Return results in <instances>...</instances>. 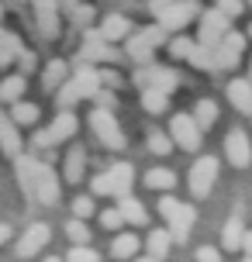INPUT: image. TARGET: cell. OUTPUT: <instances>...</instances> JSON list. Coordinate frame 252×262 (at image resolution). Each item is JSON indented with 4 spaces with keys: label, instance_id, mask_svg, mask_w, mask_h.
<instances>
[{
    "label": "cell",
    "instance_id": "cell-12",
    "mask_svg": "<svg viewBox=\"0 0 252 262\" xmlns=\"http://www.w3.org/2000/svg\"><path fill=\"white\" fill-rule=\"evenodd\" d=\"M197 11H200V4H197V0H173V4H170V11L162 14L159 21H162L166 28H170V31H180V28H186L190 21H194V17H197Z\"/></svg>",
    "mask_w": 252,
    "mask_h": 262
},
{
    "label": "cell",
    "instance_id": "cell-2",
    "mask_svg": "<svg viewBox=\"0 0 252 262\" xmlns=\"http://www.w3.org/2000/svg\"><path fill=\"white\" fill-rule=\"evenodd\" d=\"M159 214L166 217V224H170L173 242H176V245H183L186 238H190L194 221H197V210L190 207V204H180V200L173 196V190H166V196H159Z\"/></svg>",
    "mask_w": 252,
    "mask_h": 262
},
{
    "label": "cell",
    "instance_id": "cell-27",
    "mask_svg": "<svg viewBox=\"0 0 252 262\" xmlns=\"http://www.w3.org/2000/svg\"><path fill=\"white\" fill-rule=\"evenodd\" d=\"M69 76V66L62 62V59H52V62L45 66V76H41V86H45V93H55L62 83H66Z\"/></svg>",
    "mask_w": 252,
    "mask_h": 262
},
{
    "label": "cell",
    "instance_id": "cell-41",
    "mask_svg": "<svg viewBox=\"0 0 252 262\" xmlns=\"http://www.w3.org/2000/svg\"><path fill=\"white\" fill-rule=\"evenodd\" d=\"M31 145H35V148H52V145H59V142H55L52 128H45V131H35V135H31Z\"/></svg>",
    "mask_w": 252,
    "mask_h": 262
},
{
    "label": "cell",
    "instance_id": "cell-47",
    "mask_svg": "<svg viewBox=\"0 0 252 262\" xmlns=\"http://www.w3.org/2000/svg\"><path fill=\"white\" fill-rule=\"evenodd\" d=\"M90 17H93L90 7H76V21H90Z\"/></svg>",
    "mask_w": 252,
    "mask_h": 262
},
{
    "label": "cell",
    "instance_id": "cell-36",
    "mask_svg": "<svg viewBox=\"0 0 252 262\" xmlns=\"http://www.w3.org/2000/svg\"><path fill=\"white\" fill-rule=\"evenodd\" d=\"M66 259L69 262H97V259H100V252H93L90 242H83V245H73V249H69Z\"/></svg>",
    "mask_w": 252,
    "mask_h": 262
},
{
    "label": "cell",
    "instance_id": "cell-30",
    "mask_svg": "<svg viewBox=\"0 0 252 262\" xmlns=\"http://www.w3.org/2000/svg\"><path fill=\"white\" fill-rule=\"evenodd\" d=\"M194 118H197V124L204 131H211L214 124H218V104H214V100H207V97H204V100H197V104H194Z\"/></svg>",
    "mask_w": 252,
    "mask_h": 262
},
{
    "label": "cell",
    "instance_id": "cell-6",
    "mask_svg": "<svg viewBox=\"0 0 252 262\" xmlns=\"http://www.w3.org/2000/svg\"><path fill=\"white\" fill-rule=\"evenodd\" d=\"M132 83L142 90V86H162V90H170V93H176L180 90V73L173 69V66H156V62H142L138 69H135V76H132Z\"/></svg>",
    "mask_w": 252,
    "mask_h": 262
},
{
    "label": "cell",
    "instance_id": "cell-7",
    "mask_svg": "<svg viewBox=\"0 0 252 262\" xmlns=\"http://www.w3.org/2000/svg\"><path fill=\"white\" fill-rule=\"evenodd\" d=\"M218 159L214 156H197V162L190 166V176H186V183H190V193L197 196V200H204V196L214 190V183H218Z\"/></svg>",
    "mask_w": 252,
    "mask_h": 262
},
{
    "label": "cell",
    "instance_id": "cell-33",
    "mask_svg": "<svg viewBox=\"0 0 252 262\" xmlns=\"http://www.w3.org/2000/svg\"><path fill=\"white\" fill-rule=\"evenodd\" d=\"M149 152H156V156H170L173 152V138L166 131H149Z\"/></svg>",
    "mask_w": 252,
    "mask_h": 262
},
{
    "label": "cell",
    "instance_id": "cell-23",
    "mask_svg": "<svg viewBox=\"0 0 252 262\" xmlns=\"http://www.w3.org/2000/svg\"><path fill=\"white\" fill-rule=\"evenodd\" d=\"M100 35H104L107 41H124L132 35V21H128L124 14H107L104 25H100Z\"/></svg>",
    "mask_w": 252,
    "mask_h": 262
},
{
    "label": "cell",
    "instance_id": "cell-28",
    "mask_svg": "<svg viewBox=\"0 0 252 262\" xmlns=\"http://www.w3.org/2000/svg\"><path fill=\"white\" fill-rule=\"evenodd\" d=\"M38 104H28L25 97H21V100H17V104H11V118H14V124H17V128H35V124H38Z\"/></svg>",
    "mask_w": 252,
    "mask_h": 262
},
{
    "label": "cell",
    "instance_id": "cell-31",
    "mask_svg": "<svg viewBox=\"0 0 252 262\" xmlns=\"http://www.w3.org/2000/svg\"><path fill=\"white\" fill-rule=\"evenodd\" d=\"M17 52H21V41H17V35L0 28V66H11L14 59H17Z\"/></svg>",
    "mask_w": 252,
    "mask_h": 262
},
{
    "label": "cell",
    "instance_id": "cell-50",
    "mask_svg": "<svg viewBox=\"0 0 252 262\" xmlns=\"http://www.w3.org/2000/svg\"><path fill=\"white\" fill-rule=\"evenodd\" d=\"M0 17H4V4H0Z\"/></svg>",
    "mask_w": 252,
    "mask_h": 262
},
{
    "label": "cell",
    "instance_id": "cell-35",
    "mask_svg": "<svg viewBox=\"0 0 252 262\" xmlns=\"http://www.w3.org/2000/svg\"><path fill=\"white\" fill-rule=\"evenodd\" d=\"M166 45H170V55H173V59H186V55L194 52V45H197V41L186 38V35H180V38H170Z\"/></svg>",
    "mask_w": 252,
    "mask_h": 262
},
{
    "label": "cell",
    "instance_id": "cell-5",
    "mask_svg": "<svg viewBox=\"0 0 252 262\" xmlns=\"http://www.w3.org/2000/svg\"><path fill=\"white\" fill-rule=\"evenodd\" d=\"M170 138H173V145H180L183 152L197 156L200 145H204V128L197 124L194 111H190V114H173L170 118Z\"/></svg>",
    "mask_w": 252,
    "mask_h": 262
},
{
    "label": "cell",
    "instance_id": "cell-3",
    "mask_svg": "<svg viewBox=\"0 0 252 262\" xmlns=\"http://www.w3.org/2000/svg\"><path fill=\"white\" fill-rule=\"evenodd\" d=\"M132 183H135V166L128 162H114V166H107L100 176H93L90 183V193L93 196H124L132 193Z\"/></svg>",
    "mask_w": 252,
    "mask_h": 262
},
{
    "label": "cell",
    "instance_id": "cell-32",
    "mask_svg": "<svg viewBox=\"0 0 252 262\" xmlns=\"http://www.w3.org/2000/svg\"><path fill=\"white\" fill-rule=\"evenodd\" d=\"M66 238L73 242V245L90 242V224H87V217H73V221L66 224Z\"/></svg>",
    "mask_w": 252,
    "mask_h": 262
},
{
    "label": "cell",
    "instance_id": "cell-39",
    "mask_svg": "<svg viewBox=\"0 0 252 262\" xmlns=\"http://www.w3.org/2000/svg\"><path fill=\"white\" fill-rule=\"evenodd\" d=\"M14 62L21 66V73L28 76V73H35V66H38V55H35V52H28L25 45H21V52H17V59H14Z\"/></svg>",
    "mask_w": 252,
    "mask_h": 262
},
{
    "label": "cell",
    "instance_id": "cell-49",
    "mask_svg": "<svg viewBox=\"0 0 252 262\" xmlns=\"http://www.w3.org/2000/svg\"><path fill=\"white\" fill-rule=\"evenodd\" d=\"M245 35H249V41H252V25H249V28H245Z\"/></svg>",
    "mask_w": 252,
    "mask_h": 262
},
{
    "label": "cell",
    "instance_id": "cell-14",
    "mask_svg": "<svg viewBox=\"0 0 252 262\" xmlns=\"http://www.w3.org/2000/svg\"><path fill=\"white\" fill-rule=\"evenodd\" d=\"M170 90L162 86H142L138 90V100H142V111L145 114H170Z\"/></svg>",
    "mask_w": 252,
    "mask_h": 262
},
{
    "label": "cell",
    "instance_id": "cell-21",
    "mask_svg": "<svg viewBox=\"0 0 252 262\" xmlns=\"http://www.w3.org/2000/svg\"><path fill=\"white\" fill-rule=\"evenodd\" d=\"M35 17H38V31L45 38L59 35V4H35Z\"/></svg>",
    "mask_w": 252,
    "mask_h": 262
},
{
    "label": "cell",
    "instance_id": "cell-16",
    "mask_svg": "<svg viewBox=\"0 0 252 262\" xmlns=\"http://www.w3.org/2000/svg\"><path fill=\"white\" fill-rule=\"evenodd\" d=\"M107 252H111L114 259H135V255L142 252V238L135 235V231H114Z\"/></svg>",
    "mask_w": 252,
    "mask_h": 262
},
{
    "label": "cell",
    "instance_id": "cell-13",
    "mask_svg": "<svg viewBox=\"0 0 252 262\" xmlns=\"http://www.w3.org/2000/svg\"><path fill=\"white\" fill-rule=\"evenodd\" d=\"M225 97H228V104L235 107V111H242V114L252 118V76L249 79H232V83L225 86Z\"/></svg>",
    "mask_w": 252,
    "mask_h": 262
},
{
    "label": "cell",
    "instance_id": "cell-18",
    "mask_svg": "<svg viewBox=\"0 0 252 262\" xmlns=\"http://www.w3.org/2000/svg\"><path fill=\"white\" fill-rule=\"evenodd\" d=\"M124 55H128L132 62H138V66H142V62H152L156 45H152V41L138 31V35H128V38H124Z\"/></svg>",
    "mask_w": 252,
    "mask_h": 262
},
{
    "label": "cell",
    "instance_id": "cell-29",
    "mask_svg": "<svg viewBox=\"0 0 252 262\" xmlns=\"http://www.w3.org/2000/svg\"><path fill=\"white\" fill-rule=\"evenodd\" d=\"M186 62L194 66V69H200V73H218V59H214V49L211 45H194V52L186 55Z\"/></svg>",
    "mask_w": 252,
    "mask_h": 262
},
{
    "label": "cell",
    "instance_id": "cell-38",
    "mask_svg": "<svg viewBox=\"0 0 252 262\" xmlns=\"http://www.w3.org/2000/svg\"><path fill=\"white\" fill-rule=\"evenodd\" d=\"M93 214H97L93 196H76V200H73V217H87V221H90Z\"/></svg>",
    "mask_w": 252,
    "mask_h": 262
},
{
    "label": "cell",
    "instance_id": "cell-44",
    "mask_svg": "<svg viewBox=\"0 0 252 262\" xmlns=\"http://www.w3.org/2000/svg\"><path fill=\"white\" fill-rule=\"evenodd\" d=\"M100 86L118 90V86H121V76H118V73H111V69H100Z\"/></svg>",
    "mask_w": 252,
    "mask_h": 262
},
{
    "label": "cell",
    "instance_id": "cell-42",
    "mask_svg": "<svg viewBox=\"0 0 252 262\" xmlns=\"http://www.w3.org/2000/svg\"><path fill=\"white\" fill-rule=\"evenodd\" d=\"M214 7H218V11H225L228 17H239V14L245 11V0H218Z\"/></svg>",
    "mask_w": 252,
    "mask_h": 262
},
{
    "label": "cell",
    "instance_id": "cell-43",
    "mask_svg": "<svg viewBox=\"0 0 252 262\" xmlns=\"http://www.w3.org/2000/svg\"><path fill=\"white\" fill-rule=\"evenodd\" d=\"M194 259H200V262H218V259H221V252L214 249V245H200V249L194 252Z\"/></svg>",
    "mask_w": 252,
    "mask_h": 262
},
{
    "label": "cell",
    "instance_id": "cell-40",
    "mask_svg": "<svg viewBox=\"0 0 252 262\" xmlns=\"http://www.w3.org/2000/svg\"><path fill=\"white\" fill-rule=\"evenodd\" d=\"M93 100H97V107H118V93H111V86H97Z\"/></svg>",
    "mask_w": 252,
    "mask_h": 262
},
{
    "label": "cell",
    "instance_id": "cell-8",
    "mask_svg": "<svg viewBox=\"0 0 252 262\" xmlns=\"http://www.w3.org/2000/svg\"><path fill=\"white\" fill-rule=\"evenodd\" d=\"M225 162L232 169H249L252 166V142L242 128H232L225 135Z\"/></svg>",
    "mask_w": 252,
    "mask_h": 262
},
{
    "label": "cell",
    "instance_id": "cell-19",
    "mask_svg": "<svg viewBox=\"0 0 252 262\" xmlns=\"http://www.w3.org/2000/svg\"><path fill=\"white\" fill-rule=\"evenodd\" d=\"M170 245H176L170 228H156V231H149V238H145V259H166V255H170Z\"/></svg>",
    "mask_w": 252,
    "mask_h": 262
},
{
    "label": "cell",
    "instance_id": "cell-4",
    "mask_svg": "<svg viewBox=\"0 0 252 262\" xmlns=\"http://www.w3.org/2000/svg\"><path fill=\"white\" fill-rule=\"evenodd\" d=\"M90 128L93 135H97V142L104 145V148H111V152H121L124 148V131H121L118 118H114V111L111 107H93L90 111Z\"/></svg>",
    "mask_w": 252,
    "mask_h": 262
},
{
    "label": "cell",
    "instance_id": "cell-20",
    "mask_svg": "<svg viewBox=\"0 0 252 262\" xmlns=\"http://www.w3.org/2000/svg\"><path fill=\"white\" fill-rule=\"evenodd\" d=\"M76 131H80V121H76V114H73V107H59V114H55V121H52L55 142H69Z\"/></svg>",
    "mask_w": 252,
    "mask_h": 262
},
{
    "label": "cell",
    "instance_id": "cell-34",
    "mask_svg": "<svg viewBox=\"0 0 252 262\" xmlns=\"http://www.w3.org/2000/svg\"><path fill=\"white\" fill-rule=\"evenodd\" d=\"M97 221H100V228H107V231H121L124 228V214H121L118 207H107L97 214Z\"/></svg>",
    "mask_w": 252,
    "mask_h": 262
},
{
    "label": "cell",
    "instance_id": "cell-45",
    "mask_svg": "<svg viewBox=\"0 0 252 262\" xmlns=\"http://www.w3.org/2000/svg\"><path fill=\"white\" fill-rule=\"evenodd\" d=\"M170 4H173V0H152V4H149V11H152V17H156V21H159L162 14L170 11Z\"/></svg>",
    "mask_w": 252,
    "mask_h": 262
},
{
    "label": "cell",
    "instance_id": "cell-26",
    "mask_svg": "<svg viewBox=\"0 0 252 262\" xmlns=\"http://www.w3.org/2000/svg\"><path fill=\"white\" fill-rule=\"evenodd\" d=\"M242 238H245V224H242V217H232V221L221 228V249L225 252H242Z\"/></svg>",
    "mask_w": 252,
    "mask_h": 262
},
{
    "label": "cell",
    "instance_id": "cell-48",
    "mask_svg": "<svg viewBox=\"0 0 252 262\" xmlns=\"http://www.w3.org/2000/svg\"><path fill=\"white\" fill-rule=\"evenodd\" d=\"M7 238H11V224H0V245H4Z\"/></svg>",
    "mask_w": 252,
    "mask_h": 262
},
{
    "label": "cell",
    "instance_id": "cell-37",
    "mask_svg": "<svg viewBox=\"0 0 252 262\" xmlns=\"http://www.w3.org/2000/svg\"><path fill=\"white\" fill-rule=\"evenodd\" d=\"M214 59H218V69H239V62H242V55H235V52H228V49H221V45H214Z\"/></svg>",
    "mask_w": 252,
    "mask_h": 262
},
{
    "label": "cell",
    "instance_id": "cell-25",
    "mask_svg": "<svg viewBox=\"0 0 252 262\" xmlns=\"http://www.w3.org/2000/svg\"><path fill=\"white\" fill-rule=\"evenodd\" d=\"M142 183H145L149 190H159V193H166V190H173V186H176V172L166 169V166H156V169H149L145 176H142Z\"/></svg>",
    "mask_w": 252,
    "mask_h": 262
},
{
    "label": "cell",
    "instance_id": "cell-46",
    "mask_svg": "<svg viewBox=\"0 0 252 262\" xmlns=\"http://www.w3.org/2000/svg\"><path fill=\"white\" fill-rule=\"evenodd\" d=\"M242 255L252 262V231H245V238H242Z\"/></svg>",
    "mask_w": 252,
    "mask_h": 262
},
{
    "label": "cell",
    "instance_id": "cell-22",
    "mask_svg": "<svg viewBox=\"0 0 252 262\" xmlns=\"http://www.w3.org/2000/svg\"><path fill=\"white\" fill-rule=\"evenodd\" d=\"M25 86H28V76L25 73H14V76H4L0 79V104H17L25 97Z\"/></svg>",
    "mask_w": 252,
    "mask_h": 262
},
{
    "label": "cell",
    "instance_id": "cell-52",
    "mask_svg": "<svg viewBox=\"0 0 252 262\" xmlns=\"http://www.w3.org/2000/svg\"><path fill=\"white\" fill-rule=\"evenodd\" d=\"M249 76H252V73H249Z\"/></svg>",
    "mask_w": 252,
    "mask_h": 262
},
{
    "label": "cell",
    "instance_id": "cell-9",
    "mask_svg": "<svg viewBox=\"0 0 252 262\" xmlns=\"http://www.w3.org/2000/svg\"><path fill=\"white\" fill-rule=\"evenodd\" d=\"M228 28H232V17H228L225 11H218V7H211V11L200 14V28H197V41L200 45H218L221 41V35H225Z\"/></svg>",
    "mask_w": 252,
    "mask_h": 262
},
{
    "label": "cell",
    "instance_id": "cell-11",
    "mask_svg": "<svg viewBox=\"0 0 252 262\" xmlns=\"http://www.w3.org/2000/svg\"><path fill=\"white\" fill-rule=\"evenodd\" d=\"M49 238H52V228L49 224H31L25 235H21V242H17V255L21 259H31V255H38L45 245H49Z\"/></svg>",
    "mask_w": 252,
    "mask_h": 262
},
{
    "label": "cell",
    "instance_id": "cell-17",
    "mask_svg": "<svg viewBox=\"0 0 252 262\" xmlns=\"http://www.w3.org/2000/svg\"><path fill=\"white\" fill-rule=\"evenodd\" d=\"M62 176H66L69 186L83 183V176H87V148L83 145H73L66 156V166H62Z\"/></svg>",
    "mask_w": 252,
    "mask_h": 262
},
{
    "label": "cell",
    "instance_id": "cell-51",
    "mask_svg": "<svg viewBox=\"0 0 252 262\" xmlns=\"http://www.w3.org/2000/svg\"><path fill=\"white\" fill-rule=\"evenodd\" d=\"M245 4H252V0H245Z\"/></svg>",
    "mask_w": 252,
    "mask_h": 262
},
{
    "label": "cell",
    "instance_id": "cell-1",
    "mask_svg": "<svg viewBox=\"0 0 252 262\" xmlns=\"http://www.w3.org/2000/svg\"><path fill=\"white\" fill-rule=\"evenodd\" d=\"M97 86H100V69H93V62H80L76 73H69L66 83L55 90V104L73 107V104H80V100H87V97H93Z\"/></svg>",
    "mask_w": 252,
    "mask_h": 262
},
{
    "label": "cell",
    "instance_id": "cell-15",
    "mask_svg": "<svg viewBox=\"0 0 252 262\" xmlns=\"http://www.w3.org/2000/svg\"><path fill=\"white\" fill-rule=\"evenodd\" d=\"M0 152L11 156V159L21 156V135H17V124H14V118L4 114V111H0Z\"/></svg>",
    "mask_w": 252,
    "mask_h": 262
},
{
    "label": "cell",
    "instance_id": "cell-24",
    "mask_svg": "<svg viewBox=\"0 0 252 262\" xmlns=\"http://www.w3.org/2000/svg\"><path fill=\"white\" fill-rule=\"evenodd\" d=\"M118 210L124 214V224H149V210L142 207V200L132 193L118 196Z\"/></svg>",
    "mask_w": 252,
    "mask_h": 262
},
{
    "label": "cell",
    "instance_id": "cell-10",
    "mask_svg": "<svg viewBox=\"0 0 252 262\" xmlns=\"http://www.w3.org/2000/svg\"><path fill=\"white\" fill-rule=\"evenodd\" d=\"M31 196H38L49 207L59 204V176H55V169L49 162H35V190H31Z\"/></svg>",
    "mask_w": 252,
    "mask_h": 262
}]
</instances>
